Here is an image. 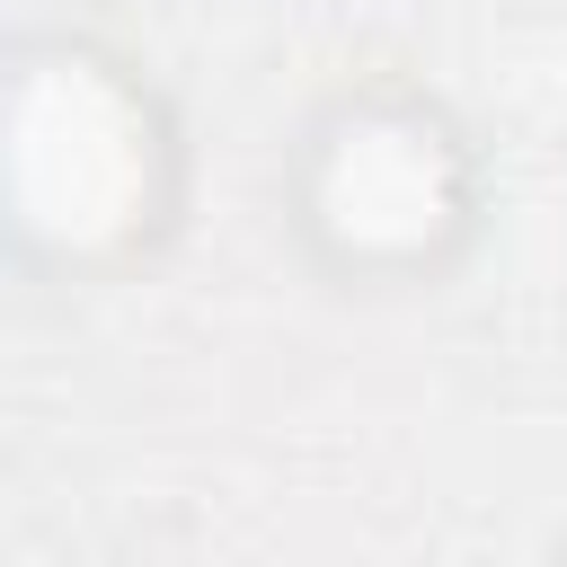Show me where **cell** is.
Wrapping results in <instances>:
<instances>
[{
	"mask_svg": "<svg viewBox=\"0 0 567 567\" xmlns=\"http://www.w3.org/2000/svg\"><path fill=\"white\" fill-rule=\"evenodd\" d=\"M18 124L53 133V142L18 133V230L27 239L106 248V239H133V221H151L159 124H151V97L115 62H97L89 44L27 53L18 62Z\"/></svg>",
	"mask_w": 567,
	"mask_h": 567,
	"instance_id": "obj_1",
	"label": "cell"
},
{
	"mask_svg": "<svg viewBox=\"0 0 567 567\" xmlns=\"http://www.w3.org/2000/svg\"><path fill=\"white\" fill-rule=\"evenodd\" d=\"M310 221L337 230L354 266L434 257V239L470 221L452 133L416 97H346L310 133Z\"/></svg>",
	"mask_w": 567,
	"mask_h": 567,
	"instance_id": "obj_2",
	"label": "cell"
}]
</instances>
